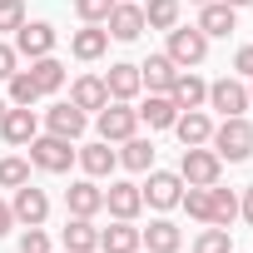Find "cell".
<instances>
[{"instance_id": "6da1fadb", "label": "cell", "mask_w": 253, "mask_h": 253, "mask_svg": "<svg viewBox=\"0 0 253 253\" xmlns=\"http://www.w3.org/2000/svg\"><path fill=\"white\" fill-rule=\"evenodd\" d=\"M209 144H213V154H218L223 164H243V159L253 154V124H248L243 114H228L218 129L209 134Z\"/></svg>"}, {"instance_id": "7a4b0ae2", "label": "cell", "mask_w": 253, "mask_h": 253, "mask_svg": "<svg viewBox=\"0 0 253 253\" xmlns=\"http://www.w3.org/2000/svg\"><path fill=\"white\" fill-rule=\"evenodd\" d=\"M94 129H99L104 144H124L129 134H139V109L124 104V99H109V104L94 114Z\"/></svg>"}, {"instance_id": "3957f363", "label": "cell", "mask_w": 253, "mask_h": 253, "mask_svg": "<svg viewBox=\"0 0 253 253\" xmlns=\"http://www.w3.org/2000/svg\"><path fill=\"white\" fill-rule=\"evenodd\" d=\"M218 174H223V159H218L213 149H204V144L184 149V159H179V179H184V184H194V189H213Z\"/></svg>"}, {"instance_id": "277c9868", "label": "cell", "mask_w": 253, "mask_h": 253, "mask_svg": "<svg viewBox=\"0 0 253 253\" xmlns=\"http://www.w3.org/2000/svg\"><path fill=\"white\" fill-rule=\"evenodd\" d=\"M179 70H189V65H204V55H209V35L199 30V25H174L169 30V50H164Z\"/></svg>"}, {"instance_id": "5b68a950", "label": "cell", "mask_w": 253, "mask_h": 253, "mask_svg": "<svg viewBox=\"0 0 253 253\" xmlns=\"http://www.w3.org/2000/svg\"><path fill=\"white\" fill-rule=\"evenodd\" d=\"M30 164L45 169V174H70L75 149H70V139H60V134H35V139H30Z\"/></svg>"}, {"instance_id": "8992f818", "label": "cell", "mask_w": 253, "mask_h": 253, "mask_svg": "<svg viewBox=\"0 0 253 253\" xmlns=\"http://www.w3.org/2000/svg\"><path fill=\"white\" fill-rule=\"evenodd\" d=\"M139 194H144V204L149 209H179V199H184V179L179 174H169V169H149V179L139 184Z\"/></svg>"}, {"instance_id": "52a82bcc", "label": "cell", "mask_w": 253, "mask_h": 253, "mask_svg": "<svg viewBox=\"0 0 253 253\" xmlns=\"http://www.w3.org/2000/svg\"><path fill=\"white\" fill-rule=\"evenodd\" d=\"M55 25L50 20H25L20 30H15V55H25V60H40V55H55Z\"/></svg>"}, {"instance_id": "ba28073f", "label": "cell", "mask_w": 253, "mask_h": 253, "mask_svg": "<svg viewBox=\"0 0 253 253\" xmlns=\"http://www.w3.org/2000/svg\"><path fill=\"white\" fill-rule=\"evenodd\" d=\"M109 40H139L149 25H144V5H134V0H114V10L104 20Z\"/></svg>"}, {"instance_id": "9c48e42d", "label": "cell", "mask_w": 253, "mask_h": 253, "mask_svg": "<svg viewBox=\"0 0 253 253\" xmlns=\"http://www.w3.org/2000/svg\"><path fill=\"white\" fill-rule=\"evenodd\" d=\"M10 213H15V223H25V228H40V223L50 218V199H45V189H35V184H20V189H15V199H10Z\"/></svg>"}, {"instance_id": "30bf717a", "label": "cell", "mask_w": 253, "mask_h": 253, "mask_svg": "<svg viewBox=\"0 0 253 253\" xmlns=\"http://www.w3.org/2000/svg\"><path fill=\"white\" fill-rule=\"evenodd\" d=\"M84 124H89V114H84V109H75L70 99H60V104H50V109H45V134H60V139H70V144L84 134Z\"/></svg>"}, {"instance_id": "8fae6325", "label": "cell", "mask_w": 253, "mask_h": 253, "mask_svg": "<svg viewBox=\"0 0 253 253\" xmlns=\"http://www.w3.org/2000/svg\"><path fill=\"white\" fill-rule=\"evenodd\" d=\"M35 134H40V119H35V109H25V104H10V109H5V119H0V139H5V144H15V149H25Z\"/></svg>"}, {"instance_id": "7c38bea8", "label": "cell", "mask_w": 253, "mask_h": 253, "mask_svg": "<svg viewBox=\"0 0 253 253\" xmlns=\"http://www.w3.org/2000/svg\"><path fill=\"white\" fill-rule=\"evenodd\" d=\"M204 104H209V109H218L223 119H228V114H243V109H248V84L223 75V80H213V84H209V99H204Z\"/></svg>"}, {"instance_id": "4fadbf2b", "label": "cell", "mask_w": 253, "mask_h": 253, "mask_svg": "<svg viewBox=\"0 0 253 253\" xmlns=\"http://www.w3.org/2000/svg\"><path fill=\"white\" fill-rule=\"evenodd\" d=\"M104 89H109V99L134 104V99H139V89H144V80H139V65H129V60L109 65V70H104Z\"/></svg>"}, {"instance_id": "5bb4252c", "label": "cell", "mask_w": 253, "mask_h": 253, "mask_svg": "<svg viewBox=\"0 0 253 253\" xmlns=\"http://www.w3.org/2000/svg\"><path fill=\"white\" fill-rule=\"evenodd\" d=\"M104 209L114 213V218H139V209H144V194H139V184H129V179H119V184H109L104 189Z\"/></svg>"}, {"instance_id": "9a60e30c", "label": "cell", "mask_w": 253, "mask_h": 253, "mask_svg": "<svg viewBox=\"0 0 253 253\" xmlns=\"http://www.w3.org/2000/svg\"><path fill=\"white\" fill-rule=\"evenodd\" d=\"M199 30H204L209 40H223V35L238 30V10L223 5V0H209V5H199Z\"/></svg>"}, {"instance_id": "2e32d148", "label": "cell", "mask_w": 253, "mask_h": 253, "mask_svg": "<svg viewBox=\"0 0 253 253\" xmlns=\"http://www.w3.org/2000/svg\"><path fill=\"white\" fill-rule=\"evenodd\" d=\"M70 104H75V109H84V114H99V109L109 104L104 75H80V80L70 84Z\"/></svg>"}, {"instance_id": "e0dca14e", "label": "cell", "mask_w": 253, "mask_h": 253, "mask_svg": "<svg viewBox=\"0 0 253 253\" xmlns=\"http://www.w3.org/2000/svg\"><path fill=\"white\" fill-rule=\"evenodd\" d=\"M65 209H70L75 218H94V213L104 209V189H99L94 179H80V184L65 189Z\"/></svg>"}, {"instance_id": "ac0fdd59", "label": "cell", "mask_w": 253, "mask_h": 253, "mask_svg": "<svg viewBox=\"0 0 253 253\" xmlns=\"http://www.w3.org/2000/svg\"><path fill=\"white\" fill-rule=\"evenodd\" d=\"M75 159H80V169H84L89 179H109V174H114V164H119V149H109L104 139H94V144L75 149Z\"/></svg>"}, {"instance_id": "d6986e66", "label": "cell", "mask_w": 253, "mask_h": 253, "mask_svg": "<svg viewBox=\"0 0 253 253\" xmlns=\"http://www.w3.org/2000/svg\"><path fill=\"white\" fill-rule=\"evenodd\" d=\"M174 134H179V144H184V149H194V144H209V134H213V119H209L204 109H179V119H174Z\"/></svg>"}, {"instance_id": "ffe728a7", "label": "cell", "mask_w": 253, "mask_h": 253, "mask_svg": "<svg viewBox=\"0 0 253 253\" xmlns=\"http://www.w3.org/2000/svg\"><path fill=\"white\" fill-rule=\"evenodd\" d=\"M169 99H174L179 109H204V99H209V84H204L194 70H179V75H174V84H169Z\"/></svg>"}, {"instance_id": "44dd1931", "label": "cell", "mask_w": 253, "mask_h": 253, "mask_svg": "<svg viewBox=\"0 0 253 253\" xmlns=\"http://www.w3.org/2000/svg\"><path fill=\"white\" fill-rule=\"evenodd\" d=\"M99 248L104 253H139L144 243H139V228L129 218H114L109 228H99Z\"/></svg>"}, {"instance_id": "7402d4cb", "label": "cell", "mask_w": 253, "mask_h": 253, "mask_svg": "<svg viewBox=\"0 0 253 253\" xmlns=\"http://www.w3.org/2000/svg\"><path fill=\"white\" fill-rule=\"evenodd\" d=\"M174 75H179V65H174L169 55H149V60L139 65V80H144V89H149V94H169Z\"/></svg>"}, {"instance_id": "603a6c76", "label": "cell", "mask_w": 253, "mask_h": 253, "mask_svg": "<svg viewBox=\"0 0 253 253\" xmlns=\"http://www.w3.org/2000/svg\"><path fill=\"white\" fill-rule=\"evenodd\" d=\"M139 243H144L149 253H179L184 233H179V223H169V218H154L149 228H139Z\"/></svg>"}, {"instance_id": "cb8c5ba5", "label": "cell", "mask_w": 253, "mask_h": 253, "mask_svg": "<svg viewBox=\"0 0 253 253\" xmlns=\"http://www.w3.org/2000/svg\"><path fill=\"white\" fill-rule=\"evenodd\" d=\"M60 243H65L70 253H94V248H99V228H94V218H75V213H70Z\"/></svg>"}, {"instance_id": "d4e9b609", "label": "cell", "mask_w": 253, "mask_h": 253, "mask_svg": "<svg viewBox=\"0 0 253 253\" xmlns=\"http://www.w3.org/2000/svg\"><path fill=\"white\" fill-rule=\"evenodd\" d=\"M174 119H179V104L169 94H149L139 104V124H149V129H174Z\"/></svg>"}, {"instance_id": "484cf974", "label": "cell", "mask_w": 253, "mask_h": 253, "mask_svg": "<svg viewBox=\"0 0 253 253\" xmlns=\"http://www.w3.org/2000/svg\"><path fill=\"white\" fill-rule=\"evenodd\" d=\"M70 50H75V60H99L109 50V30L104 25H84V30L70 35Z\"/></svg>"}, {"instance_id": "4316f807", "label": "cell", "mask_w": 253, "mask_h": 253, "mask_svg": "<svg viewBox=\"0 0 253 253\" xmlns=\"http://www.w3.org/2000/svg\"><path fill=\"white\" fill-rule=\"evenodd\" d=\"M119 164L129 169V174H149V169H154V144L139 139V134H129V139L119 144Z\"/></svg>"}, {"instance_id": "83f0119b", "label": "cell", "mask_w": 253, "mask_h": 253, "mask_svg": "<svg viewBox=\"0 0 253 253\" xmlns=\"http://www.w3.org/2000/svg\"><path fill=\"white\" fill-rule=\"evenodd\" d=\"M30 80L40 84V94H55V89L65 84V65H60L55 55H40V60H30Z\"/></svg>"}, {"instance_id": "f1b7e54d", "label": "cell", "mask_w": 253, "mask_h": 253, "mask_svg": "<svg viewBox=\"0 0 253 253\" xmlns=\"http://www.w3.org/2000/svg\"><path fill=\"white\" fill-rule=\"evenodd\" d=\"M179 10H184V0H149V5H144V25L169 35L179 25Z\"/></svg>"}, {"instance_id": "f546056e", "label": "cell", "mask_w": 253, "mask_h": 253, "mask_svg": "<svg viewBox=\"0 0 253 253\" xmlns=\"http://www.w3.org/2000/svg\"><path fill=\"white\" fill-rule=\"evenodd\" d=\"M209 199H213V213H209V223H218V228H228L233 218H238V194L233 189H209Z\"/></svg>"}, {"instance_id": "4dcf8cb0", "label": "cell", "mask_w": 253, "mask_h": 253, "mask_svg": "<svg viewBox=\"0 0 253 253\" xmlns=\"http://www.w3.org/2000/svg\"><path fill=\"white\" fill-rule=\"evenodd\" d=\"M5 84H10V104H25V109H30V104H40V99H45V94H40V84L30 80V70H15Z\"/></svg>"}, {"instance_id": "1f68e13d", "label": "cell", "mask_w": 253, "mask_h": 253, "mask_svg": "<svg viewBox=\"0 0 253 253\" xmlns=\"http://www.w3.org/2000/svg\"><path fill=\"white\" fill-rule=\"evenodd\" d=\"M20 184H30V159L5 154L0 159V189H20Z\"/></svg>"}, {"instance_id": "d6a6232c", "label": "cell", "mask_w": 253, "mask_h": 253, "mask_svg": "<svg viewBox=\"0 0 253 253\" xmlns=\"http://www.w3.org/2000/svg\"><path fill=\"white\" fill-rule=\"evenodd\" d=\"M184 209H189V218H199V223H209V213H213V199H209V189H184V199H179Z\"/></svg>"}, {"instance_id": "836d02e7", "label": "cell", "mask_w": 253, "mask_h": 253, "mask_svg": "<svg viewBox=\"0 0 253 253\" xmlns=\"http://www.w3.org/2000/svg\"><path fill=\"white\" fill-rule=\"evenodd\" d=\"M194 253H228V228H218V223H209L199 238H194Z\"/></svg>"}, {"instance_id": "e575fe53", "label": "cell", "mask_w": 253, "mask_h": 253, "mask_svg": "<svg viewBox=\"0 0 253 253\" xmlns=\"http://www.w3.org/2000/svg\"><path fill=\"white\" fill-rule=\"evenodd\" d=\"M109 10H114V0H75V15H80L84 25H104Z\"/></svg>"}, {"instance_id": "d590c367", "label": "cell", "mask_w": 253, "mask_h": 253, "mask_svg": "<svg viewBox=\"0 0 253 253\" xmlns=\"http://www.w3.org/2000/svg\"><path fill=\"white\" fill-rule=\"evenodd\" d=\"M25 20H30V15H25V0H0V30H10V35H15Z\"/></svg>"}, {"instance_id": "8d00e7d4", "label": "cell", "mask_w": 253, "mask_h": 253, "mask_svg": "<svg viewBox=\"0 0 253 253\" xmlns=\"http://www.w3.org/2000/svg\"><path fill=\"white\" fill-rule=\"evenodd\" d=\"M20 253H50V238H45V228H25V238H20Z\"/></svg>"}, {"instance_id": "74e56055", "label": "cell", "mask_w": 253, "mask_h": 253, "mask_svg": "<svg viewBox=\"0 0 253 253\" xmlns=\"http://www.w3.org/2000/svg\"><path fill=\"white\" fill-rule=\"evenodd\" d=\"M15 60H20V55H15V45L0 40V80H10V75H15Z\"/></svg>"}, {"instance_id": "f35d334b", "label": "cell", "mask_w": 253, "mask_h": 253, "mask_svg": "<svg viewBox=\"0 0 253 253\" xmlns=\"http://www.w3.org/2000/svg\"><path fill=\"white\" fill-rule=\"evenodd\" d=\"M233 70H238L243 80H253V45H243V50L233 55Z\"/></svg>"}, {"instance_id": "ab89813d", "label": "cell", "mask_w": 253, "mask_h": 253, "mask_svg": "<svg viewBox=\"0 0 253 253\" xmlns=\"http://www.w3.org/2000/svg\"><path fill=\"white\" fill-rule=\"evenodd\" d=\"M10 228H15V213H10V204H5V199H0V238H5Z\"/></svg>"}, {"instance_id": "60d3db41", "label": "cell", "mask_w": 253, "mask_h": 253, "mask_svg": "<svg viewBox=\"0 0 253 253\" xmlns=\"http://www.w3.org/2000/svg\"><path fill=\"white\" fill-rule=\"evenodd\" d=\"M238 213H243V218H248V223H253V184H248V189H243V199H238Z\"/></svg>"}, {"instance_id": "b9f144b4", "label": "cell", "mask_w": 253, "mask_h": 253, "mask_svg": "<svg viewBox=\"0 0 253 253\" xmlns=\"http://www.w3.org/2000/svg\"><path fill=\"white\" fill-rule=\"evenodd\" d=\"M223 5H233V10H243V5H253V0H223Z\"/></svg>"}, {"instance_id": "7bdbcfd3", "label": "cell", "mask_w": 253, "mask_h": 253, "mask_svg": "<svg viewBox=\"0 0 253 253\" xmlns=\"http://www.w3.org/2000/svg\"><path fill=\"white\" fill-rule=\"evenodd\" d=\"M5 109H10V99H0V119H5Z\"/></svg>"}, {"instance_id": "ee69618b", "label": "cell", "mask_w": 253, "mask_h": 253, "mask_svg": "<svg viewBox=\"0 0 253 253\" xmlns=\"http://www.w3.org/2000/svg\"><path fill=\"white\" fill-rule=\"evenodd\" d=\"M248 104H253V84H248Z\"/></svg>"}, {"instance_id": "f6af8a7d", "label": "cell", "mask_w": 253, "mask_h": 253, "mask_svg": "<svg viewBox=\"0 0 253 253\" xmlns=\"http://www.w3.org/2000/svg\"><path fill=\"white\" fill-rule=\"evenodd\" d=\"M194 5H209V0H194Z\"/></svg>"}, {"instance_id": "bcb514c9", "label": "cell", "mask_w": 253, "mask_h": 253, "mask_svg": "<svg viewBox=\"0 0 253 253\" xmlns=\"http://www.w3.org/2000/svg\"><path fill=\"white\" fill-rule=\"evenodd\" d=\"M228 253H233V248H228Z\"/></svg>"}, {"instance_id": "7dc6e473", "label": "cell", "mask_w": 253, "mask_h": 253, "mask_svg": "<svg viewBox=\"0 0 253 253\" xmlns=\"http://www.w3.org/2000/svg\"><path fill=\"white\" fill-rule=\"evenodd\" d=\"M65 253H70V248H65Z\"/></svg>"}]
</instances>
